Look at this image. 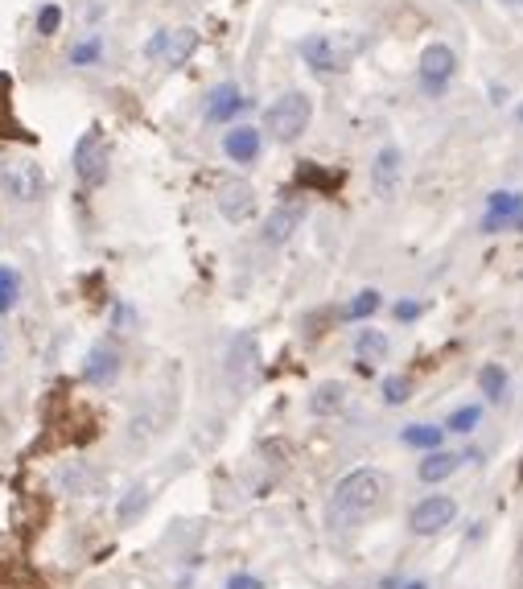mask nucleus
Here are the masks:
<instances>
[{"mask_svg": "<svg viewBox=\"0 0 523 589\" xmlns=\"http://www.w3.org/2000/svg\"><path fill=\"white\" fill-rule=\"evenodd\" d=\"M58 25H62V9H58V5H46V9L38 13V33H42V38H54Z\"/></svg>", "mask_w": 523, "mask_h": 589, "instance_id": "obj_27", "label": "nucleus"}, {"mask_svg": "<svg viewBox=\"0 0 523 589\" xmlns=\"http://www.w3.org/2000/svg\"><path fill=\"white\" fill-rule=\"evenodd\" d=\"M400 182H404V157L396 145L379 149L375 153V165H371V190L379 202H396L400 198Z\"/></svg>", "mask_w": 523, "mask_h": 589, "instance_id": "obj_9", "label": "nucleus"}, {"mask_svg": "<svg viewBox=\"0 0 523 589\" xmlns=\"http://www.w3.org/2000/svg\"><path fill=\"white\" fill-rule=\"evenodd\" d=\"M388 495V482H383L379 470H351L346 478H338V487L330 495V528H355L363 519H371Z\"/></svg>", "mask_w": 523, "mask_h": 589, "instance_id": "obj_1", "label": "nucleus"}, {"mask_svg": "<svg viewBox=\"0 0 523 589\" xmlns=\"http://www.w3.org/2000/svg\"><path fill=\"white\" fill-rule=\"evenodd\" d=\"M227 589H264V581L252 577V573H231L227 577Z\"/></svg>", "mask_w": 523, "mask_h": 589, "instance_id": "obj_29", "label": "nucleus"}, {"mask_svg": "<svg viewBox=\"0 0 523 589\" xmlns=\"http://www.w3.org/2000/svg\"><path fill=\"white\" fill-rule=\"evenodd\" d=\"M194 50H198V33H194V29H173V33H169V42H165V54H161V58H165L169 66H182V62H186Z\"/></svg>", "mask_w": 523, "mask_h": 589, "instance_id": "obj_18", "label": "nucleus"}, {"mask_svg": "<svg viewBox=\"0 0 523 589\" xmlns=\"http://www.w3.org/2000/svg\"><path fill=\"white\" fill-rule=\"evenodd\" d=\"M243 108H248V99L239 95V87L223 83V87L211 95V103H206V120H211V124H223V120H231V116L243 112Z\"/></svg>", "mask_w": 523, "mask_h": 589, "instance_id": "obj_15", "label": "nucleus"}, {"mask_svg": "<svg viewBox=\"0 0 523 589\" xmlns=\"http://www.w3.org/2000/svg\"><path fill=\"white\" fill-rule=\"evenodd\" d=\"M408 392H412V384H408L404 375H388V379H383V400H388L392 408H400L408 400Z\"/></svg>", "mask_w": 523, "mask_h": 589, "instance_id": "obj_26", "label": "nucleus"}, {"mask_svg": "<svg viewBox=\"0 0 523 589\" xmlns=\"http://www.w3.org/2000/svg\"><path fill=\"white\" fill-rule=\"evenodd\" d=\"M309 116H313L309 95H305V91H285V95L264 112V132L276 136L281 145H293L297 136L309 128Z\"/></svg>", "mask_w": 523, "mask_h": 589, "instance_id": "obj_2", "label": "nucleus"}, {"mask_svg": "<svg viewBox=\"0 0 523 589\" xmlns=\"http://www.w3.org/2000/svg\"><path fill=\"white\" fill-rule=\"evenodd\" d=\"M260 128H252V124H239V128H231L227 136H223V153L231 157V161H239V165H252L256 157H260Z\"/></svg>", "mask_w": 523, "mask_h": 589, "instance_id": "obj_12", "label": "nucleus"}, {"mask_svg": "<svg viewBox=\"0 0 523 589\" xmlns=\"http://www.w3.org/2000/svg\"><path fill=\"white\" fill-rule=\"evenodd\" d=\"M165 42H169V33H157V38L145 46V54H149V58H161V54H165Z\"/></svg>", "mask_w": 523, "mask_h": 589, "instance_id": "obj_31", "label": "nucleus"}, {"mask_svg": "<svg viewBox=\"0 0 523 589\" xmlns=\"http://www.w3.org/2000/svg\"><path fill=\"white\" fill-rule=\"evenodd\" d=\"M17 297H21V276L0 264V314H9V309L17 305Z\"/></svg>", "mask_w": 523, "mask_h": 589, "instance_id": "obj_22", "label": "nucleus"}, {"mask_svg": "<svg viewBox=\"0 0 523 589\" xmlns=\"http://www.w3.org/2000/svg\"><path fill=\"white\" fill-rule=\"evenodd\" d=\"M95 58H99V42H83V46H75V50H71V62H75V66L95 62Z\"/></svg>", "mask_w": 523, "mask_h": 589, "instance_id": "obj_28", "label": "nucleus"}, {"mask_svg": "<svg viewBox=\"0 0 523 589\" xmlns=\"http://www.w3.org/2000/svg\"><path fill=\"white\" fill-rule=\"evenodd\" d=\"M355 351H359V363H375V359L388 355V338H383L379 330H359Z\"/></svg>", "mask_w": 523, "mask_h": 589, "instance_id": "obj_21", "label": "nucleus"}, {"mask_svg": "<svg viewBox=\"0 0 523 589\" xmlns=\"http://www.w3.org/2000/svg\"><path fill=\"white\" fill-rule=\"evenodd\" d=\"M458 466H462V458H458V454H445V449H433V454H429L421 466H416V474H421V482H429V487H433V482H445L449 474H458Z\"/></svg>", "mask_w": 523, "mask_h": 589, "instance_id": "obj_16", "label": "nucleus"}, {"mask_svg": "<svg viewBox=\"0 0 523 589\" xmlns=\"http://www.w3.org/2000/svg\"><path fill=\"white\" fill-rule=\"evenodd\" d=\"M301 58L313 75H342L351 66V54L342 50V42H334L330 33H313V38L301 42Z\"/></svg>", "mask_w": 523, "mask_h": 589, "instance_id": "obj_5", "label": "nucleus"}, {"mask_svg": "<svg viewBox=\"0 0 523 589\" xmlns=\"http://www.w3.org/2000/svg\"><path fill=\"white\" fill-rule=\"evenodd\" d=\"M453 519H458V503H453L449 495H425L421 503L408 511V528L416 536H437L441 528L453 524Z\"/></svg>", "mask_w": 523, "mask_h": 589, "instance_id": "obj_6", "label": "nucleus"}, {"mask_svg": "<svg viewBox=\"0 0 523 589\" xmlns=\"http://www.w3.org/2000/svg\"><path fill=\"white\" fill-rule=\"evenodd\" d=\"M416 314H421V305H412V301H396V318H400V322H412Z\"/></svg>", "mask_w": 523, "mask_h": 589, "instance_id": "obj_30", "label": "nucleus"}, {"mask_svg": "<svg viewBox=\"0 0 523 589\" xmlns=\"http://www.w3.org/2000/svg\"><path fill=\"white\" fill-rule=\"evenodd\" d=\"M58 487H62L66 495H99V491H103V478H99L95 470L71 462V466L58 470Z\"/></svg>", "mask_w": 523, "mask_h": 589, "instance_id": "obj_13", "label": "nucleus"}, {"mask_svg": "<svg viewBox=\"0 0 523 589\" xmlns=\"http://www.w3.org/2000/svg\"><path fill=\"white\" fill-rule=\"evenodd\" d=\"M0 186L13 202H38L46 194V173L38 161L29 157H17V161H5L0 165Z\"/></svg>", "mask_w": 523, "mask_h": 589, "instance_id": "obj_3", "label": "nucleus"}, {"mask_svg": "<svg viewBox=\"0 0 523 589\" xmlns=\"http://www.w3.org/2000/svg\"><path fill=\"white\" fill-rule=\"evenodd\" d=\"M256 338L252 334H239L231 342V351H227V379H231V388L235 392H248L256 384Z\"/></svg>", "mask_w": 523, "mask_h": 589, "instance_id": "obj_10", "label": "nucleus"}, {"mask_svg": "<svg viewBox=\"0 0 523 589\" xmlns=\"http://www.w3.org/2000/svg\"><path fill=\"white\" fill-rule=\"evenodd\" d=\"M519 120H523V108H519Z\"/></svg>", "mask_w": 523, "mask_h": 589, "instance_id": "obj_34", "label": "nucleus"}, {"mask_svg": "<svg viewBox=\"0 0 523 589\" xmlns=\"http://www.w3.org/2000/svg\"><path fill=\"white\" fill-rule=\"evenodd\" d=\"M441 441H445V429L441 425H408L404 429V445H412V449H441Z\"/></svg>", "mask_w": 523, "mask_h": 589, "instance_id": "obj_20", "label": "nucleus"}, {"mask_svg": "<svg viewBox=\"0 0 523 589\" xmlns=\"http://www.w3.org/2000/svg\"><path fill=\"white\" fill-rule=\"evenodd\" d=\"M478 388H482V396L491 404H503L507 400V367L503 363H486L478 371Z\"/></svg>", "mask_w": 523, "mask_h": 589, "instance_id": "obj_17", "label": "nucleus"}, {"mask_svg": "<svg viewBox=\"0 0 523 589\" xmlns=\"http://www.w3.org/2000/svg\"><path fill=\"white\" fill-rule=\"evenodd\" d=\"M482 425V408L478 404H466V408H458V412H453V417H449V433H474Z\"/></svg>", "mask_w": 523, "mask_h": 589, "instance_id": "obj_24", "label": "nucleus"}, {"mask_svg": "<svg viewBox=\"0 0 523 589\" xmlns=\"http://www.w3.org/2000/svg\"><path fill=\"white\" fill-rule=\"evenodd\" d=\"M215 202H219V215L227 223H248L256 215V190H252V182H243V178H219Z\"/></svg>", "mask_w": 523, "mask_h": 589, "instance_id": "obj_7", "label": "nucleus"}, {"mask_svg": "<svg viewBox=\"0 0 523 589\" xmlns=\"http://www.w3.org/2000/svg\"><path fill=\"white\" fill-rule=\"evenodd\" d=\"M404 589H429V585H425V581H408Z\"/></svg>", "mask_w": 523, "mask_h": 589, "instance_id": "obj_32", "label": "nucleus"}, {"mask_svg": "<svg viewBox=\"0 0 523 589\" xmlns=\"http://www.w3.org/2000/svg\"><path fill=\"white\" fill-rule=\"evenodd\" d=\"M75 173L87 190H99L108 182V145H103V132L91 128L83 141L75 145Z\"/></svg>", "mask_w": 523, "mask_h": 589, "instance_id": "obj_4", "label": "nucleus"}, {"mask_svg": "<svg viewBox=\"0 0 523 589\" xmlns=\"http://www.w3.org/2000/svg\"><path fill=\"white\" fill-rule=\"evenodd\" d=\"M342 400H346V388L330 379V384H318V388H313L309 408L318 412V417H330V412H338V408H342Z\"/></svg>", "mask_w": 523, "mask_h": 589, "instance_id": "obj_19", "label": "nucleus"}, {"mask_svg": "<svg viewBox=\"0 0 523 589\" xmlns=\"http://www.w3.org/2000/svg\"><path fill=\"white\" fill-rule=\"evenodd\" d=\"M301 219H305V198L289 194V198L268 215V223H264L268 244H285V239H293V231L301 227Z\"/></svg>", "mask_w": 523, "mask_h": 589, "instance_id": "obj_11", "label": "nucleus"}, {"mask_svg": "<svg viewBox=\"0 0 523 589\" xmlns=\"http://www.w3.org/2000/svg\"><path fill=\"white\" fill-rule=\"evenodd\" d=\"M379 305H383V297H379L375 289H363V293H359L351 305H346V318H351V322H367V318L375 314Z\"/></svg>", "mask_w": 523, "mask_h": 589, "instance_id": "obj_23", "label": "nucleus"}, {"mask_svg": "<svg viewBox=\"0 0 523 589\" xmlns=\"http://www.w3.org/2000/svg\"><path fill=\"white\" fill-rule=\"evenodd\" d=\"M116 371H120V355L112 351V346H95V351L87 355V367H83L87 384H95V388L112 384V379H116Z\"/></svg>", "mask_w": 523, "mask_h": 589, "instance_id": "obj_14", "label": "nucleus"}, {"mask_svg": "<svg viewBox=\"0 0 523 589\" xmlns=\"http://www.w3.org/2000/svg\"><path fill=\"white\" fill-rule=\"evenodd\" d=\"M515 231H523V215H519V219H515Z\"/></svg>", "mask_w": 523, "mask_h": 589, "instance_id": "obj_33", "label": "nucleus"}, {"mask_svg": "<svg viewBox=\"0 0 523 589\" xmlns=\"http://www.w3.org/2000/svg\"><path fill=\"white\" fill-rule=\"evenodd\" d=\"M515 5H523V0H515Z\"/></svg>", "mask_w": 523, "mask_h": 589, "instance_id": "obj_35", "label": "nucleus"}, {"mask_svg": "<svg viewBox=\"0 0 523 589\" xmlns=\"http://www.w3.org/2000/svg\"><path fill=\"white\" fill-rule=\"evenodd\" d=\"M453 66H458V58H453V50L445 42H433L421 50V62H416V75H421V87L429 95H441L453 79Z\"/></svg>", "mask_w": 523, "mask_h": 589, "instance_id": "obj_8", "label": "nucleus"}, {"mask_svg": "<svg viewBox=\"0 0 523 589\" xmlns=\"http://www.w3.org/2000/svg\"><path fill=\"white\" fill-rule=\"evenodd\" d=\"M145 507H149V491H145V487H132V491H128V499L120 503L116 519H120V524H132V519H136V515H141Z\"/></svg>", "mask_w": 523, "mask_h": 589, "instance_id": "obj_25", "label": "nucleus"}]
</instances>
